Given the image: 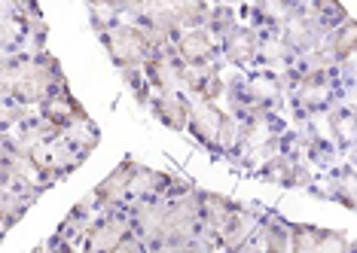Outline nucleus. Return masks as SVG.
Masks as SVG:
<instances>
[{
    "label": "nucleus",
    "mask_w": 357,
    "mask_h": 253,
    "mask_svg": "<svg viewBox=\"0 0 357 253\" xmlns=\"http://www.w3.org/2000/svg\"><path fill=\"white\" fill-rule=\"evenodd\" d=\"M192 128H196V135L202 137V141H211V137L217 141V132H220V116H217L208 104H199L196 113H192Z\"/></svg>",
    "instance_id": "2"
},
{
    "label": "nucleus",
    "mask_w": 357,
    "mask_h": 253,
    "mask_svg": "<svg viewBox=\"0 0 357 253\" xmlns=\"http://www.w3.org/2000/svg\"><path fill=\"white\" fill-rule=\"evenodd\" d=\"M156 113L162 119H165V125H174V128H181L183 122H186V104L181 101L177 95H165V98H159L156 104Z\"/></svg>",
    "instance_id": "3"
},
{
    "label": "nucleus",
    "mask_w": 357,
    "mask_h": 253,
    "mask_svg": "<svg viewBox=\"0 0 357 253\" xmlns=\"http://www.w3.org/2000/svg\"><path fill=\"white\" fill-rule=\"evenodd\" d=\"M107 43H110V52L116 61L135 64V61H144L150 40H147V34H141V31H135V28H113L107 34Z\"/></svg>",
    "instance_id": "1"
},
{
    "label": "nucleus",
    "mask_w": 357,
    "mask_h": 253,
    "mask_svg": "<svg viewBox=\"0 0 357 253\" xmlns=\"http://www.w3.org/2000/svg\"><path fill=\"white\" fill-rule=\"evenodd\" d=\"M181 49H183L186 59H192V61H202V59H208V55H211V43L205 40V34H199V31H196V34H186Z\"/></svg>",
    "instance_id": "4"
},
{
    "label": "nucleus",
    "mask_w": 357,
    "mask_h": 253,
    "mask_svg": "<svg viewBox=\"0 0 357 253\" xmlns=\"http://www.w3.org/2000/svg\"><path fill=\"white\" fill-rule=\"evenodd\" d=\"M229 55L235 61L250 59V55H254V37H250V34H235L229 40Z\"/></svg>",
    "instance_id": "5"
}]
</instances>
